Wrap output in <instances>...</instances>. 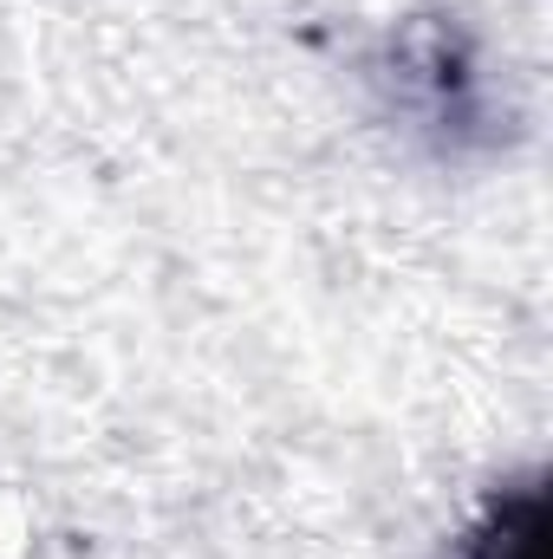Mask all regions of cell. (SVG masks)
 Returning a JSON list of instances; mask_svg holds the SVG:
<instances>
[{"label":"cell","instance_id":"cell-1","mask_svg":"<svg viewBox=\"0 0 553 559\" xmlns=\"http://www.w3.org/2000/svg\"><path fill=\"white\" fill-rule=\"evenodd\" d=\"M541 534H548V527H541V501H521V508H508V514L495 521L482 559H548V540H541Z\"/></svg>","mask_w":553,"mask_h":559}]
</instances>
